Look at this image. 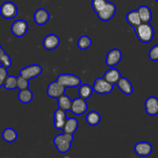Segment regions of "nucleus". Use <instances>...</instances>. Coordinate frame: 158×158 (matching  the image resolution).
<instances>
[{"label": "nucleus", "instance_id": "obj_26", "mask_svg": "<svg viewBox=\"0 0 158 158\" xmlns=\"http://www.w3.org/2000/svg\"><path fill=\"white\" fill-rule=\"evenodd\" d=\"M18 137L17 132L12 128H6L2 132V138L7 143H12L15 141Z\"/></svg>", "mask_w": 158, "mask_h": 158}, {"label": "nucleus", "instance_id": "obj_9", "mask_svg": "<svg viewBox=\"0 0 158 158\" xmlns=\"http://www.w3.org/2000/svg\"><path fill=\"white\" fill-rule=\"evenodd\" d=\"M88 109V105L86 100L81 98V97H77L74 99L72 102V106H71L70 111L73 114L77 116L82 115L85 114Z\"/></svg>", "mask_w": 158, "mask_h": 158}, {"label": "nucleus", "instance_id": "obj_8", "mask_svg": "<svg viewBox=\"0 0 158 158\" xmlns=\"http://www.w3.org/2000/svg\"><path fill=\"white\" fill-rule=\"evenodd\" d=\"M28 29H29V26H28L27 22L23 19L15 20L11 26V31L12 34L19 38L24 36L27 33Z\"/></svg>", "mask_w": 158, "mask_h": 158}, {"label": "nucleus", "instance_id": "obj_19", "mask_svg": "<svg viewBox=\"0 0 158 158\" xmlns=\"http://www.w3.org/2000/svg\"><path fill=\"white\" fill-rule=\"evenodd\" d=\"M126 19L127 22L134 28V29H136L137 26H140L142 23L140 15H139L138 12H137V10L130 11V12L127 14Z\"/></svg>", "mask_w": 158, "mask_h": 158}, {"label": "nucleus", "instance_id": "obj_3", "mask_svg": "<svg viewBox=\"0 0 158 158\" xmlns=\"http://www.w3.org/2000/svg\"><path fill=\"white\" fill-rule=\"evenodd\" d=\"M56 80L66 88H76L81 85V80L80 77L73 74H60L57 77Z\"/></svg>", "mask_w": 158, "mask_h": 158}, {"label": "nucleus", "instance_id": "obj_21", "mask_svg": "<svg viewBox=\"0 0 158 158\" xmlns=\"http://www.w3.org/2000/svg\"><path fill=\"white\" fill-rule=\"evenodd\" d=\"M139 15L142 23H150L152 19V12L151 9L147 6H141L137 9Z\"/></svg>", "mask_w": 158, "mask_h": 158}, {"label": "nucleus", "instance_id": "obj_4", "mask_svg": "<svg viewBox=\"0 0 158 158\" xmlns=\"http://www.w3.org/2000/svg\"><path fill=\"white\" fill-rule=\"evenodd\" d=\"M114 84L109 83L103 77H102V78L96 79L93 88L95 93L100 95H104V94H110L114 89Z\"/></svg>", "mask_w": 158, "mask_h": 158}, {"label": "nucleus", "instance_id": "obj_24", "mask_svg": "<svg viewBox=\"0 0 158 158\" xmlns=\"http://www.w3.org/2000/svg\"><path fill=\"white\" fill-rule=\"evenodd\" d=\"M18 99L21 103L26 104V103H29L32 101V99H33V94L29 88L20 89L18 95Z\"/></svg>", "mask_w": 158, "mask_h": 158}, {"label": "nucleus", "instance_id": "obj_35", "mask_svg": "<svg viewBox=\"0 0 158 158\" xmlns=\"http://www.w3.org/2000/svg\"><path fill=\"white\" fill-rule=\"evenodd\" d=\"M155 1H157V2H158V0H155Z\"/></svg>", "mask_w": 158, "mask_h": 158}, {"label": "nucleus", "instance_id": "obj_2", "mask_svg": "<svg viewBox=\"0 0 158 158\" xmlns=\"http://www.w3.org/2000/svg\"><path fill=\"white\" fill-rule=\"evenodd\" d=\"M73 140V134L63 133V134H58L54 137L53 143L59 152L61 154H65L70 150Z\"/></svg>", "mask_w": 158, "mask_h": 158}, {"label": "nucleus", "instance_id": "obj_27", "mask_svg": "<svg viewBox=\"0 0 158 158\" xmlns=\"http://www.w3.org/2000/svg\"><path fill=\"white\" fill-rule=\"evenodd\" d=\"M92 45V40L89 36L86 35H81L77 41V46L82 50H86L89 49Z\"/></svg>", "mask_w": 158, "mask_h": 158}, {"label": "nucleus", "instance_id": "obj_13", "mask_svg": "<svg viewBox=\"0 0 158 158\" xmlns=\"http://www.w3.org/2000/svg\"><path fill=\"white\" fill-rule=\"evenodd\" d=\"M145 111L150 116H156L158 114V98L150 97L145 100Z\"/></svg>", "mask_w": 158, "mask_h": 158}, {"label": "nucleus", "instance_id": "obj_31", "mask_svg": "<svg viewBox=\"0 0 158 158\" xmlns=\"http://www.w3.org/2000/svg\"><path fill=\"white\" fill-rule=\"evenodd\" d=\"M29 80L24 77L19 76L17 77V88L20 89H24L29 88Z\"/></svg>", "mask_w": 158, "mask_h": 158}, {"label": "nucleus", "instance_id": "obj_34", "mask_svg": "<svg viewBox=\"0 0 158 158\" xmlns=\"http://www.w3.org/2000/svg\"><path fill=\"white\" fill-rule=\"evenodd\" d=\"M2 49V46H1V45H0V49Z\"/></svg>", "mask_w": 158, "mask_h": 158}, {"label": "nucleus", "instance_id": "obj_11", "mask_svg": "<svg viewBox=\"0 0 158 158\" xmlns=\"http://www.w3.org/2000/svg\"><path fill=\"white\" fill-rule=\"evenodd\" d=\"M122 52L119 49H113L109 51L106 57V63L109 67H114L120 62Z\"/></svg>", "mask_w": 158, "mask_h": 158}, {"label": "nucleus", "instance_id": "obj_32", "mask_svg": "<svg viewBox=\"0 0 158 158\" xmlns=\"http://www.w3.org/2000/svg\"><path fill=\"white\" fill-rule=\"evenodd\" d=\"M149 57L152 61H158V44L153 46L149 51Z\"/></svg>", "mask_w": 158, "mask_h": 158}, {"label": "nucleus", "instance_id": "obj_6", "mask_svg": "<svg viewBox=\"0 0 158 158\" xmlns=\"http://www.w3.org/2000/svg\"><path fill=\"white\" fill-rule=\"evenodd\" d=\"M43 72L41 66L38 64H32L23 68L20 70L19 76L30 80L32 79L39 77Z\"/></svg>", "mask_w": 158, "mask_h": 158}, {"label": "nucleus", "instance_id": "obj_16", "mask_svg": "<svg viewBox=\"0 0 158 158\" xmlns=\"http://www.w3.org/2000/svg\"><path fill=\"white\" fill-rule=\"evenodd\" d=\"M33 19L35 23L39 26H43L45 25L49 19V13L46 9H43V8H40V9H37L35 12H34Z\"/></svg>", "mask_w": 158, "mask_h": 158}, {"label": "nucleus", "instance_id": "obj_17", "mask_svg": "<svg viewBox=\"0 0 158 158\" xmlns=\"http://www.w3.org/2000/svg\"><path fill=\"white\" fill-rule=\"evenodd\" d=\"M121 74L119 69H116L114 67H110V69H109L108 70H106L105 72L104 75H103V78L108 81L109 83H112V84L115 85L117 84V82L120 80V79L121 78Z\"/></svg>", "mask_w": 158, "mask_h": 158}, {"label": "nucleus", "instance_id": "obj_7", "mask_svg": "<svg viewBox=\"0 0 158 158\" xmlns=\"http://www.w3.org/2000/svg\"><path fill=\"white\" fill-rule=\"evenodd\" d=\"M116 11H117V7H116L115 4L108 1L106 6L100 12H97V15L101 21L107 22L114 16Z\"/></svg>", "mask_w": 158, "mask_h": 158}, {"label": "nucleus", "instance_id": "obj_10", "mask_svg": "<svg viewBox=\"0 0 158 158\" xmlns=\"http://www.w3.org/2000/svg\"><path fill=\"white\" fill-rule=\"evenodd\" d=\"M65 89H66V87L60 84L57 80H56L49 83L46 89V93H47V95L51 98L58 99L60 96L64 94Z\"/></svg>", "mask_w": 158, "mask_h": 158}, {"label": "nucleus", "instance_id": "obj_1", "mask_svg": "<svg viewBox=\"0 0 158 158\" xmlns=\"http://www.w3.org/2000/svg\"><path fill=\"white\" fill-rule=\"evenodd\" d=\"M137 37L143 43H151L154 36V30L149 23H142L140 26L134 29Z\"/></svg>", "mask_w": 158, "mask_h": 158}, {"label": "nucleus", "instance_id": "obj_14", "mask_svg": "<svg viewBox=\"0 0 158 158\" xmlns=\"http://www.w3.org/2000/svg\"><path fill=\"white\" fill-rule=\"evenodd\" d=\"M60 43V40L58 35L55 34H49L44 38L43 41V47L46 50H54L59 46Z\"/></svg>", "mask_w": 158, "mask_h": 158}, {"label": "nucleus", "instance_id": "obj_12", "mask_svg": "<svg viewBox=\"0 0 158 158\" xmlns=\"http://www.w3.org/2000/svg\"><path fill=\"white\" fill-rule=\"evenodd\" d=\"M152 145L146 141L138 142L134 146V151L136 154L140 157H148L152 153Z\"/></svg>", "mask_w": 158, "mask_h": 158}, {"label": "nucleus", "instance_id": "obj_18", "mask_svg": "<svg viewBox=\"0 0 158 158\" xmlns=\"http://www.w3.org/2000/svg\"><path fill=\"white\" fill-rule=\"evenodd\" d=\"M117 86L120 89L123 94L125 95H131L133 93V85L131 82L128 79L125 78V77H121L117 83Z\"/></svg>", "mask_w": 158, "mask_h": 158}, {"label": "nucleus", "instance_id": "obj_15", "mask_svg": "<svg viewBox=\"0 0 158 158\" xmlns=\"http://www.w3.org/2000/svg\"><path fill=\"white\" fill-rule=\"evenodd\" d=\"M66 111L59 108L58 110L55 111L54 113V127L57 130H63L64 127L65 123L66 121Z\"/></svg>", "mask_w": 158, "mask_h": 158}, {"label": "nucleus", "instance_id": "obj_22", "mask_svg": "<svg viewBox=\"0 0 158 158\" xmlns=\"http://www.w3.org/2000/svg\"><path fill=\"white\" fill-rule=\"evenodd\" d=\"M86 123L89 125V126H97L101 121V117H100V113L97 112L96 110L89 111L86 117Z\"/></svg>", "mask_w": 158, "mask_h": 158}, {"label": "nucleus", "instance_id": "obj_25", "mask_svg": "<svg viewBox=\"0 0 158 158\" xmlns=\"http://www.w3.org/2000/svg\"><path fill=\"white\" fill-rule=\"evenodd\" d=\"M57 102H58L59 108L65 111L70 110L73 100H71L68 96L63 94L57 99Z\"/></svg>", "mask_w": 158, "mask_h": 158}, {"label": "nucleus", "instance_id": "obj_20", "mask_svg": "<svg viewBox=\"0 0 158 158\" xmlns=\"http://www.w3.org/2000/svg\"><path fill=\"white\" fill-rule=\"evenodd\" d=\"M79 126V122L75 117H69L66 119V121L65 123L63 131V133L69 134H73L77 131Z\"/></svg>", "mask_w": 158, "mask_h": 158}, {"label": "nucleus", "instance_id": "obj_33", "mask_svg": "<svg viewBox=\"0 0 158 158\" xmlns=\"http://www.w3.org/2000/svg\"><path fill=\"white\" fill-rule=\"evenodd\" d=\"M7 76V68L4 67L2 65H0V87L3 86V83H4L5 80H6Z\"/></svg>", "mask_w": 158, "mask_h": 158}, {"label": "nucleus", "instance_id": "obj_23", "mask_svg": "<svg viewBox=\"0 0 158 158\" xmlns=\"http://www.w3.org/2000/svg\"><path fill=\"white\" fill-rule=\"evenodd\" d=\"M94 93V88L89 84H81L79 86L78 94L81 98L88 100L90 98Z\"/></svg>", "mask_w": 158, "mask_h": 158}, {"label": "nucleus", "instance_id": "obj_30", "mask_svg": "<svg viewBox=\"0 0 158 158\" xmlns=\"http://www.w3.org/2000/svg\"><path fill=\"white\" fill-rule=\"evenodd\" d=\"M107 0H92L91 5H92L93 9L96 13L100 12L107 3Z\"/></svg>", "mask_w": 158, "mask_h": 158}, {"label": "nucleus", "instance_id": "obj_29", "mask_svg": "<svg viewBox=\"0 0 158 158\" xmlns=\"http://www.w3.org/2000/svg\"><path fill=\"white\" fill-rule=\"evenodd\" d=\"M0 63H1L0 65L7 69L12 66V60L10 56L5 52L2 48L0 49Z\"/></svg>", "mask_w": 158, "mask_h": 158}, {"label": "nucleus", "instance_id": "obj_28", "mask_svg": "<svg viewBox=\"0 0 158 158\" xmlns=\"http://www.w3.org/2000/svg\"><path fill=\"white\" fill-rule=\"evenodd\" d=\"M3 86L6 89H14L17 88V77L14 76H7L3 83Z\"/></svg>", "mask_w": 158, "mask_h": 158}, {"label": "nucleus", "instance_id": "obj_36", "mask_svg": "<svg viewBox=\"0 0 158 158\" xmlns=\"http://www.w3.org/2000/svg\"><path fill=\"white\" fill-rule=\"evenodd\" d=\"M0 64H1V63H0Z\"/></svg>", "mask_w": 158, "mask_h": 158}, {"label": "nucleus", "instance_id": "obj_5", "mask_svg": "<svg viewBox=\"0 0 158 158\" xmlns=\"http://www.w3.org/2000/svg\"><path fill=\"white\" fill-rule=\"evenodd\" d=\"M0 14L4 19H12L18 14V9L15 3L12 2H5L0 6Z\"/></svg>", "mask_w": 158, "mask_h": 158}]
</instances>
